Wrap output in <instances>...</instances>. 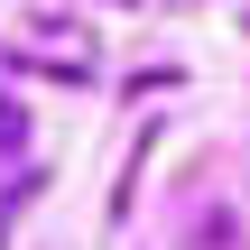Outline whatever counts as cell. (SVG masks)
<instances>
[{
  "mask_svg": "<svg viewBox=\"0 0 250 250\" xmlns=\"http://www.w3.org/2000/svg\"><path fill=\"white\" fill-rule=\"evenodd\" d=\"M19 139H28V121H19V102H0V167L19 158Z\"/></svg>",
  "mask_w": 250,
  "mask_h": 250,
  "instance_id": "obj_1",
  "label": "cell"
}]
</instances>
